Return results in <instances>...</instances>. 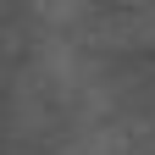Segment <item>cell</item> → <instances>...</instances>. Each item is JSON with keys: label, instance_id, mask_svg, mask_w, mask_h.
Listing matches in <instances>:
<instances>
[{"label": "cell", "instance_id": "1", "mask_svg": "<svg viewBox=\"0 0 155 155\" xmlns=\"http://www.w3.org/2000/svg\"><path fill=\"white\" fill-rule=\"evenodd\" d=\"M67 155H139V144H133V133L122 122H94Z\"/></svg>", "mask_w": 155, "mask_h": 155}, {"label": "cell", "instance_id": "2", "mask_svg": "<svg viewBox=\"0 0 155 155\" xmlns=\"http://www.w3.org/2000/svg\"><path fill=\"white\" fill-rule=\"evenodd\" d=\"M33 6H39V17H45L55 33H72L89 17V0H33Z\"/></svg>", "mask_w": 155, "mask_h": 155}, {"label": "cell", "instance_id": "3", "mask_svg": "<svg viewBox=\"0 0 155 155\" xmlns=\"http://www.w3.org/2000/svg\"><path fill=\"white\" fill-rule=\"evenodd\" d=\"M139 39H144V45H155V6L139 11Z\"/></svg>", "mask_w": 155, "mask_h": 155}, {"label": "cell", "instance_id": "4", "mask_svg": "<svg viewBox=\"0 0 155 155\" xmlns=\"http://www.w3.org/2000/svg\"><path fill=\"white\" fill-rule=\"evenodd\" d=\"M127 6H133V11H144V6H155V0H127Z\"/></svg>", "mask_w": 155, "mask_h": 155}]
</instances>
